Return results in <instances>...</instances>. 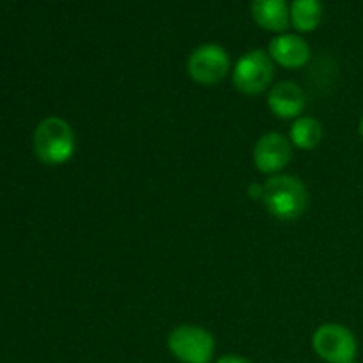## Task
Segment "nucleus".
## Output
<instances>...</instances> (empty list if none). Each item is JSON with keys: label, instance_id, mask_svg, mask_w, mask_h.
<instances>
[{"label": "nucleus", "instance_id": "7ed1b4c3", "mask_svg": "<svg viewBox=\"0 0 363 363\" xmlns=\"http://www.w3.org/2000/svg\"><path fill=\"white\" fill-rule=\"evenodd\" d=\"M275 77V62L264 50L243 53L233 69V85L241 94L255 96L264 92Z\"/></svg>", "mask_w": 363, "mask_h": 363}, {"label": "nucleus", "instance_id": "20e7f679", "mask_svg": "<svg viewBox=\"0 0 363 363\" xmlns=\"http://www.w3.org/2000/svg\"><path fill=\"white\" fill-rule=\"evenodd\" d=\"M167 346L183 363H209L215 354V337L202 326L179 325L169 333Z\"/></svg>", "mask_w": 363, "mask_h": 363}, {"label": "nucleus", "instance_id": "2eb2a0df", "mask_svg": "<svg viewBox=\"0 0 363 363\" xmlns=\"http://www.w3.org/2000/svg\"><path fill=\"white\" fill-rule=\"evenodd\" d=\"M350 363H358V362H354V360H353V362H350Z\"/></svg>", "mask_w": 363, "mask_h": 363}, {"label": "nucleus", "instance_id": "ddd939ff", "mask_svg": "<svg viewBox=\"0 0 363 363\" xmlns=\"http://www.w3.org/2000/svg\"><path fill=\"white\" fill-rule=\"evenodd\" d=\"M216 363H252V362L243 357H238V354H225V357L218 358Z\"/></svg>", "mask_w": 363, "mask_h": 363}, {"label": "nucleus", "instance_id": "9d476101", "mask_svg": "<svg viewBox=\"0 0 363 363\" xmlns=\"http://www.w3.org/2000/svg\"><path fill=\"white\" fill-rule=\"evenodd\" d=\"M252 16L261 28L279 34L291 25L287 0H252Z\"/></svg>", "mask_w": 363, "mask_h": 363}, {"label": "nucleus", "instance_id": "0eeeda50", "mask_svg": "<svg viewBox=\"0 0 363 363\" xmlns=\"http://www.w3.org/2000/svg\"><path fill=\"white\" fill-rule=\"evenodd\" d=\"M293 144L282 133H264L254 145V165L266 176H277L291 162Z\"/></svg>", "mask_w": 363, "mask_h": 363}, {"label": "nucleus", "instance_id": "4468645a", "mask_svg": "<svg viewBox=\"0 0 363 363\" xmlns=\"http://www.w3.org/2000/svg\"><path fill=\"white\" fill-rule=\"evenodd\" d=\"M360 135L363 137V117H362V121H360Z\"/></svg>", "mask_w": 363, "mask_h": 363}, {"label": "nucleus", "instance_id": "6e6552de", "mask_svg": "<svg viewBox=\"0 0 363 363\" xmlns=\"http://www.w3.org/2000/svg\"><path fill=\"white\" fill-rule=\"evenodd\" d=\"M268 106L279 119H298L307 106V94L294 82H279L268 91Z\"/></svg>", "mask_w": 363, "mask_h": 363}, {"label": "nucleus", "instance_id": "1a4fd4ad", "mask_svg": "<svg viewBox=\"0 0 363 363\" xmlns=\"http://www.w3.org/2000/svg\"><path fill=\"white\" fill-rule=\"evenodd\" d=\"M268 55L286 69H300L311 60V46L298 34H279L269 41Z\"/></svg>", "mask_w": 363, "mask_h": 363}, {"label": "nucleus", "instance_id": "f03ea898", "mask_svg": "<svg viewBox=\"0 0 363 363\" xmlns=\"http://www.w3.org/2000/svg\"><path fill=\"white\" fill-rule=\"evenodd\" d=\"M77 149L73 128L62 117H46L34 131V152L45 165L69 162Z\"/></svg>", "mask_w": 363, "mask_h": 363}, {"label": "nucleus", "instance_id": "f8f14e48", "mask_svg": "<svg viewBox=\"0 0 363 363\" xmlns=\"http://www.w3.org/2000/svg\"><path fill=\"white\" fill-rule=\"evenodd\" d=\"M291 25L298 32H314L323 21L321 0H293L289 6Z\"/></svg>", "mask_w": 363, "mask_h": 363}, {"label": "nucleus", "instance_id": "423d86ee", "mask_svg": "<svg viewBox=\"0 0 363 363\" xmlns=\"http://www.w3.org/2000/svg\"><path fill=\"white\" fill-rule=\"evenodd\" d=\"M312 347L326 363H350L354 360L358 351L353 332L337 323L319 326L312 335Z\"/></svg>", "mask_w": 363, "mask_h": 363}, {"label": "nucleus", "instance_id": "f257e3e1", "mask_svg": "<svg viewBox=\"0 0 363 363\" xmlns=\"http://www.w3.org/2000/svg\"><path fill=\"white\" fill-rule=\"evenodd\" d=\"M261 201L275 218L291 222L300 218L308 206V191L303 181L289 174H277L262 184Z\"/></svg>", "mask_w": 363, "mask_h": 363}, {"label": "nucleus", "instance_id": "39448f33", "mask_svg": "<svg viewBox=\"0 0 363 363\" xmlns=\"http://www.w3.org/2000/svg\"><path fill=\"white\" fill-rule=\"evenodd\" d=\"M186 71L195 84L204 87L218 85L230 71L229 53L216 43H206L190 53Z\"/></svg>", "mask_w": 363, "mask_h": 363}, {"label": "nucleus", "instance_id": "9b49d317", "mask_svg": "<svg viewBox=\"0 0 363 363\" xmlns=\"http://www.w3.org/2000/svg\"><path fill=\"white\" fill-rule=\"evenodd\" d=\"M323 137H325V130L315 117L301 116L291 124L289 140L294 147L301 149V151L315 149L323 142Z\"/></svg>", "mask_w": 363, "mask_h": 363}]
</instances>
